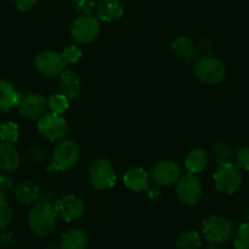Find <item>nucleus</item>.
<instances>
[{"mask_svg":"<svg viewBox=\"0 0 249 249\" xmlns=\"http://www.w3.org/2000/svg\"><path fill=\"white\" fill-rule=\"evenodd\" d=\"M124 182L128 190L133 192H143L149 184V175L141 167H133L124 174Z\"/></svg>","mask_w":249,"mask_h":249,"instance_id":"a211bd4d","label":"nucleus"},{"mask_svg":"<svg viewBox=\"0 0 249 249\" xmlns=\"http://www.w3.org/2000/svg\"><path fill=\"white\" fill-rule=\"evenodd\" d=\"M43 249H61V248H60V246H55V244H48V246H45Z\"/></svg>","mask_w":249,"mask_h":249,"instance_id":"f704fd0d","label":"nucleus"},{"mask_svg":"<svg viewBox=\"0 0 249 249\" xmlns=\"http://www.w3.org/2000/svg\"><path fill=\"white\" fill-rule=\"evenodd\" d=\"M88 246V237L85 231L73 229L62 234L60 241L61 249H86Z\"/></svg>","mask_w":249,"mask_h":249,"instance_id":"aec40b11","label":"nucleus"},{"mask_svg":"<svg viewBox=\"0 0 249 249\" xmlns=\"http://www.w3.org/2000/svg\"><path fill=\"white\" fill-rule=\"evenodd\" d=\"M59 88L61 94L65 95L66 98L75 99L82 90V82H81L80 76L72 70H65L60 75Z\"/></svg>","mask_w":249,"mask_h":249,"instance_id":"4468645a","label":"nucleus"},{"mask_svg":"<svg viewBox=\"0 0 249 249\" xmlns=\"http://www.w3.org/2000/svg\"><path fill=\"white\" fill-rule=\"evenodd\" d=\"M54 209L57 216L61 217L64 221L71 222L78 220L85 214V203L76 196H62L55 202Z\"/></svg>","mask_w":249,"mask_h":249,"instance_id":"9b49d317","label":"nucleus"},{"mask_svg":"<svg viewBox=\"0 0 249 249\" xmlns=\"http://www.w3.org/2000/svg\"><path fill=\"white\" fill-rule=\"evenodd\" d=\"M97 18L103 22H114L124 15V8L119 0H100L95 8Z\"/></svg>","mask_w":249,"mask_h":249,"instance_id":"2eb2a0df","label":"nucleus"},{"mask_svg":"<svg viewBox=\"0 0 249 249\" xmlns=\"http://www.w3.org/2000/svg\"><path fill=\"white\" fill-rule=\"evenodd\" d=\"M203 243L202 234L198 231H187L177 238V249H199Z\"/></svg>","mask_w":249,"mask_h":249,"instance_id":"5701e85b","label":"nucleus"},{"mask_svg":"<svg viewBox=\"0 0 249 249\" xmlns=\"http://www.w3.org/2000/svg\"><path fill=\"white\" fill-rule=\"evenodd\" d=\"M247 219H248V222H249V209H248V212H247Z\"/></svg>","mask_w":249,"mask_h":249,"instance_id":"e433bc0d","label":"nucleus"},{"mask_svg":"<svg viewBox=\"0 0 249 249\" xmlns=\"http://www.w3.org/2000/svg\"><path fill=\"white\" fill-rule=\"evenodd\" d=\"M195 72L198 80L207 85L220 83L226 76V68L216 57L203 55L197 60L195 65Z\"/></svg>","mask_w":249,"mask_h":249,"instance_id":"20e7f679","label":"nucleus"},{"mask_svg":"<svg viewBox=\"0 0 249 249\" xmlns=\"http://www.w3.org/2000/svg\"><path fill=\"white\" fill-rule=\"evenodd\" d=\"M181 176V169L178 165L170 160H161L157 162L150 172V177L158 186L169 187L177 183Z\"/></svg>","mask_w":249,"mask_h":249,"instance_id":"f8f14e48","label":"nucleus"},{"mask_svg":"<svg viewBox=\"0 0 249 249\" xmlns=\"http://www.w3.org/2000/svg\"><path fill=\"white\" fill-rule=\"evenodd\" d=\"M97 8L95 0H75V9L82 15H90Z\"/></svg>","mask_w":249,"mask_h":249,"instance_id":"c756f323","label":"nucleus"},{"mask_svg":"<svg viewBox=\"0 0 249 249\" xmlns=\"http://www.w3.org/2000/svg\"><path fill=\"white\" fill-rule=\"evenodd\" d=\"M35 66L40 75L53 77L60 76L66 70V62L62 59L61 54L52 50L42 52L36 56Z\"/></svg>","mask_w":249,"mask_h":249,"instance_id":"9d476101","label":"nucleus"},{"mask_svg":"<svg viewBox=\"0 0 249 249\" xmlns=\"http://www.w3.org/2000/svg\"><path fill=\"white\" fill-rule=\"evenodd\" d=\"M69 98H66L64 94H54L48 99V104H49L50 112L54 114H64L66 110L69 109Z\"/></svg>","mask_w":249,"mask_h":249,"instance_id":"cd10ccee","label":"nucleus"},{"mask_svg":"<svg viewBox=\"0 0 249 249\" xmlns=\"http://www.w3.org/2000/svg\"><path fill=\"white\" fill-rule=\"evenodd\" d=\"M208 160H209V157H208L207 150L202 149V148H196L187 155L186 160H184V166L190 174H199L207 167Z\"/></svg>","mask_w":249,"mask_h":249,"instance_id":"412c9836","label":"nucleus"},{"mask_svg":"<svg viewBox=\"0 0 249 249\" xmlns=\"http://www.w3.org/2000/svg\"><path fill=\"white\" fill-rule=\"evenodd\" d=\"M57 215L54 205L48 200H42L33 205L28 215V222L33 233L38 237H48L56 227Z\"/></svg>","mask_w":249,"mask_h":249,"instance_id":"f257e3e1","label":"nucleus"},{"mask_svg":"<svg viewBox=\"0 0 249 249\" xmlns=\"http://www.w3.org/2000/svg\"><path fill=\"white\" fill-rule=\"evenodd\" d=\"M172 50L178 59L183 61H192L197 54V49L192 39L187 37H178L171 44Z\"/></svg>","mask_w":249,"mask_h":249,"instance_id":"4be33fe9","label":"nucleus"},{"mask_svg":"<svg viewBox=\"0 0 249 249\" xmlns=\"http://www.w3.org/2000/svg\"><path fill=\"white\" fill-rule=\"evenodd\" d=\"M203 236L210 243H224L234 236L233 222L225 216L214 215L205 219L202 224Z\"/></svg>","mask_w":249,"mask_h":249,"instance_id":"f03ea898","label":"nucleus"},{"mask_svg":"<svg viewBox=\"0 0 249 249\" xmlns=\"http://www.w3.org/2000/svg\"><path fill=\"white\" fill-rule=\"evenodd\" d=\"M61 56L65 60L66 65H70V64H76V62L80 61L81 57H82V52L76 45H70V47L62 50Z\"/></svg>","mask_w":249,"mask_h":249,"instance_id":"c85d7f7f","label":"nucleus"},{"mask_svg":"<svg viewBox=\"0 0 249 249\" xmlns=\"http://www.w3.org/2000/svg\"><path fill=\"white\" fill-rule=\"evenodd\" d=\"M207 249H220V247H219V246H216V244L212 243V244H210L209 247H208Z\"/></svg>","mask_w":249,"mask_h":249,"instance_id":"c9c22d12","label":"nucleus"},{"mask_svg":"<svg viewBox=\"0 0 249 249\" xmlns=\"http://www.w3.org/2000/svg\"><path fill=\"white\" fill-rule=\"evenodd\" d=\"M14 187V181L10 176H9L6 172L0 171V191H10L13 190Z\"/></svg>","mask_w":249,"mask_h":249,"instance_id":"2f4dec72","label":"nucleus"},{"mask_svg":"<svg viewBox=\"0 0 249 249\" xmlns=\"http://www.w3.org/2000/svg\"><path fill=\"white\" fill-rule=\"evenodd\" d=\"M18 136H20V130L15 122L9 121L0 126V140L3 143L14 144L18 140Z\"/></svg>","mask_w":249,"mask_h":249,"instance_id":"b1692460","label":"nucleus"},{"mask_svg":"<svg viewBox=\"0 0 249 249\" xmlns=\"http://www.w3.org/2000/svg\"><path fill=\"white\" fill-rule=\"evenodd\" d=\"M214 183L220 193L232 195L242 184V175L237 165L232 162L219 165L214 174Z\"/></svg>","mask_w":249,"mask_h":249,"instance_id":"423d86ee","label":"nucleus"},{"mask_svg":"<svg viewBox=\"0 0 249 249\" xmlns=\"http://www.w3.org/2000/svg\"><path fill=\"white\" fill-rule=\"evenodd\" d=\"M20 102V93L8 81L0 78V111H10L14 107H18Z\"/></svg>","mask_w":249,"mask_h":249,"instance_id":"f3484780","label":"nucleus"},{"mask_svg":"<svg viewBox=\"0 0 249 249\" xmlns=\"http://www.w3.org/2000/svg\"><path fill=\"white\" fill-rule=\"evenodd\" d=\"M21 158L13 144L0 143V171L11 174L20 167Z\"/></svg>","mask_w":249,"mask_h":249,"instance_id":"dca6fc26","label":"nucleus"},{"mask_svg":"<svg viewBox=\"0 0 249 249\" xmlns=\"http://www.w3.org/2000/svg\"><path fill=\"white\" fill-rule=\"evenodd\" d=\"M236 165L238 169L249 171V147H242L236 153Z\"/></svg>","mask_w":249,"mask_h":249,"instance_id":"7c9ffc66","label":"nucleus"},{"mask_svg":"<svg viewBox=\"0 0 249 249\" xmlns=\"http://www.w3.org/2000/svg\"><path fill=\"white\" fill-rule=\"evenodd\" d=\"M100 33V22L92 15H81L71 26V36L81 44L93 42Z\"/></svg>","mask_w":249,"mask_h":249,"instance_id":"6e6552de","label":"nucleus"},{"mask_svg":"<svg viewBox=\"0 0 249 249\" xmlns=\"http://www.w3.org/2000/svg\"><path fill=\"white\" fill-rule=\"evenodd\" d=\"M14 243V233L13 232H3L0 234V246L9 247Z\"/></svg>","mask_w":249,"mask_h":249,"instance_id":"72a5a7b5","label":"nucleus"},{"mask_svg":"<svg viewBox=\"0 0 249 249\" xmlns=\"http://www.w3.org/2000/svg\"><path fill=\"white\" fill-rule=\"evenodd\" d=\"M49 110L48 99L38 93H30L26 97L21 98L18 104V111L23 117L30 120L40 119Z\"/></svg>","mask_w":249,"mask_h":249,"instance_id":"ddd939ff","label":"nucleus"},{"mask_svg":"<svg viewBox=\"0 0 249 249\" xmlns=\"http://www.w3.org/2000/svg\"><path fill=\"white\" fill-rule=\"evenodd\" d=\"M80 160V148L73 141H61L53 152L48 171H65L75 166Z\"/></svg>","mask_w":249,"mask_h":249,"instance_id":"7ed1b4c3","label":"nucleus"},{"mask_svg":"<svg viewBox=\"0 0 249 249\" xmlns=\"http://www.w3.org/2000/svg\"><path fill=\"white\" fill-rule=\"evenodd\" d=\"M176 196L184 205H195L202 198V184L196 175L187 174L177 181Z\"/></svg>","mask_w":249,"mask_h":249,"instance_id":"1a4fd4ad","label":"nucleus"},{"mask_svg":"<svg viewBox=\"0 0 249 249\" xmlns=\"http://www.w3.org/2000/svg\"><path fill=\"white\" fill-rule=\"evenodd\" d=\"M13 219V209L3 191H0V231H4Z\"/></svg>","mask_w":249,"mask_h":249,"instance_id":"393cba45","label":"nucleus"},{"mask_svg":"<svg viewBox=\"0 0 249 249\" xmlns=\"http://www.w3.org/2000/svg\"><path fill=\"white\" fill-rule=\"evenodd\" d=\"M213 154H214L215 160H216V162L219 165L231 162L232 157H233V152H232L231 148L226 143L222 142H217L214 145V148H213Z\"/></svg>","mask_w":249,"mask_h":249,"instance_id":"bb28decb","label":"nucleus"},{"mask_svg":"<svg viewBox=\"0 0 249 249\" xmlns=\"http://www.w3.org/2000/svg\"><path fill=\"white\" fill-rule=\"evenodd\" d=\"M234 249H249V222L239 225L233 236Z\"/></svg>","mask_w":249,"mask_h":249,"instance_id":"a878e982","label":"nucleus"},{"mask_svg":"<svg viewBox=\"0 0 249 249\" xmlns=\"http://www.w3.org/2000/svg\"><path fill=\"white\" fill-rule=\"evenodd\" d=\"M37 128L43 137L52 142H59L66 137L69 132V124L61 115L47 112L38 120Z\"/></svg>","mask_w":249,"mask_h":249,"instance_id":"39448f33","label":"nucleus"},{"mask_svg":"<svg viewBox=\"0 0 249 249\" xmlns=\"http://www.w3.org/2000/svg\"><path fill=\"white\" fill-rule=\"evenodd\" d=\"M38 0H14V4L20 11H28L37 4Z\"/></svg>","mask_w":249,"mask_h":249,"instance_id":"473e14b6","label":"nucleus"},{"mask_svg":"<svg viewBox=\"0 0 249 249\" xmlns=\"http://www.w3.org/2000/svg\"><path fill=\"white\" fill-rule=\"evenodd\" d=\"M15 195L23 205H35L40 198L39 187L32 181L21 182L16 187Z\"/></svg>","mask_w":249,"mask_h":249,"instance_id":"6ab92c4d","label":"nucleus"},{"mask_svg":"<svg viewBox=\"0 0 249 249\" xmlns=\"http://www.w3.org/2000/svg\"><path fill=\"white\" fill-rule=\"evenodd\" d=\"M89 179L95 190H110L116 183V174L111 162L105 158H99L89 169Z\"/></svg>","mask_w":249,"mask_h":249,"instance_id":"0eeeda50","label":"nucleus"}]
</instances>
